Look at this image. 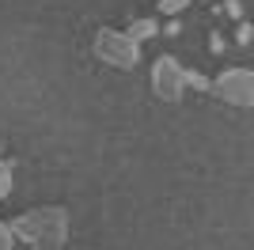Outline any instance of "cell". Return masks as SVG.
I'll return each instance as SVG.
<instances>
[{"instance_id":"cell-1","label":"cell","mask_w":254,"mask_h":250,"mask_svg":"<svg viewBox=\"0 0 254 250\" xmlns=\"http://www.w3.org/2000/svg\"><path fill=\"white\" fill-rule=\"evenodd\" d=\"M15 243H27V250H64L68 243V208L61 205H42L27 208L8 220Z\"/></svg>"},{"instance_id":"cell-2","label":"cell","mask_w":254,"mask_h":250,"mask_svg":"<svg viewBox=\"0 0 254 250\" xmlns=\"http://www.w3.org/2000/svg\"><path fill=\"white\" fill-rule=\"evenodd\" d=\"M91 50H95L99 61L114 64V68H137L140 61V46L126 31H114V27H99L95 38H91Z\"/></svg>"},{"instance_id":"cell-3","label":"cell","mask_w":254,"mask_h":250,"mask_svg":"<svg viewBox=\"0 0 254 250\" xmlns=\"http://www.w3.org/2000/svg\"><path fill=\"white\" fill-rule=\"evenodd\" d=\"M212 95L228 106H254V68H224L212 80Z\"/></svg>"},{"instance_id":"cell-4","label":"cell","mask_w":254,"mask_h":250,"mask_svg":"<svg viewBox=\"0 0 254 250\" xmlns=\"http://www.w3.org/2000/svg\"><path fill=\"white\" fill-rule=\"evenodd\" d=\"M152 91H156V99H163V103H179L182 91H186L182 64L175 61L171 53H159L156 61H152Z\"/></svg>"},{"instance_id":"cell-5","label":"cell","mask_w":254,"mask_h":250,"mask_svg":"<svg viewBox=\"0 0 254 250\" xmlns=\"http://www.w3.org/2000/svg\"><path fill=\"white\" fill-rule=\"evenodd\" d=\"M129 38H133V42H137V46H140V42H144V38H156V34H159V23L156 19H152V15H148V19H133V23H129Z\"/></svg>"},{"instance_id":"cell-6","label":"cell","mask_w":254,"mask_h":250,"mask_svg":"<svg viewBox=\"0 0 254 250\" xmlns=\"http://www.w3.org/2000/svg\"><path fill=\"white\" fill-rule=\"evenodd\" d=\"M182 83H186V87H197V91H212L209 76H201L197 68H186V64H182Z\"/></svg>"},{"instance_id":"cell-7","label":"cell","mask_w":254,"mask_h":250,"mask_svg":"<svg viewBox=\"0 0 254 250\" xmlns=\"http://www.w3.org/2000/svg\"><path fill=\"white\" fill-rule=\"evenodd\" d=\"M11 178H15V163L4 159V167H0V201L11 197Z\"/></svg>"},{"instance_id":"cell-8","label":"cell","mask_w":254,"mask_h":250,"mask_svg":"<svg viewBox=\"0 0 254 250\" xmlns=\"http://www.w3.org/2000/svg\"><path fill=\"white\" fill-rule=\"evenodd\" d=\"M186 4H190V0H159L156 8L163 11V15H171V19H175V15H179V11L186 8Z\"/></svg>"},{"instance_id":"cell-9","label":"cell","mask_w":254,"mask_h":250,"mask_svg":"<svg viewBox=\"0 0 254 250\" xmlns=\"http://www.w3.org/2000/svg\"><path fill=\"white\" fill-rule=\"evenodd\" d=\"M220 8L228 11V15H232L235 23H243V19H247V11H243V0H224Z\"/></svg>"},{"instance_id":"cell-10","label":"cell","mask_w":254,"mask_h":250,"mask_svg":"<svg viewBox=\"0 0 254 250\" xmlns=\"http://www.w3.org/2000/svg\"><path fill=\"white\" fill-rule=\"evenodd\" d=\"M235 42H239V46H247V42H254V23H239V27H235Z\"/></svg>"},{"instance_id":"cell-11","label":"cell","mask_w":254,"mask_h":250,"mask_svg":"<svg viewBox=\"0 0 254 250\" xmlns=\"http://www.w3.org/2000/svg\"><path fill=\"white\" fill-rule=\"evenodd\" d=\"M11 247H15V235H11L8 220H0V250H11Z\"/></svg>"},{"instance_id":"cell-12","label":"cell","mask_w":254,"mask_h":250,"mask_svg":"<svg viewBox=\"0 0 254 250\" xmlns=\"http://www.w3.org/2000/svg\"><path fill=\"white\" fill-rule=\"evenodd\" d=\"M209 50H212V53H224V50H228V42H224L220 31H212V34H209Z\"/></svg>"},{"instance_id":"cell-13","label":"cell","mask_w":254,"mask_h":250,"mask_svg":"<svg viewBox=\"0 0 254 250\" xmlns=\"http://www.w3.org/2000/svg\"><path fill=\"white\" fill-rule=\"evenodd\" d=\"M163 34H167V38H175V34H182V23H179V15H175V19H167V27H163Z\"/></svg>"},{"instance_id":"cell-14","label":"cell","mask_w":254,"mask_h":250,"mask_svg":"<svg viewBox=\"0 0 254 250\" xmlns=\"http://www.w3.org/2000/svg\"><path fill=\"white\" fill-rule=\"evenodd\" d=\"M0 152H4V140H0Z\"/></svg>"},{"instance_id":"cell-15","label":"cell","mask_w":254,"mask_h":250,"mask_svg":"<svg viewBox=\"0 0 254 250\" xmlns=\"http://www.w3.org/2000/svg\"><path fill=\"white\" fill-rule=\"evenodd\" d=\"M0 167H4V159H0Z\"/></svg>"}]
</instances>
